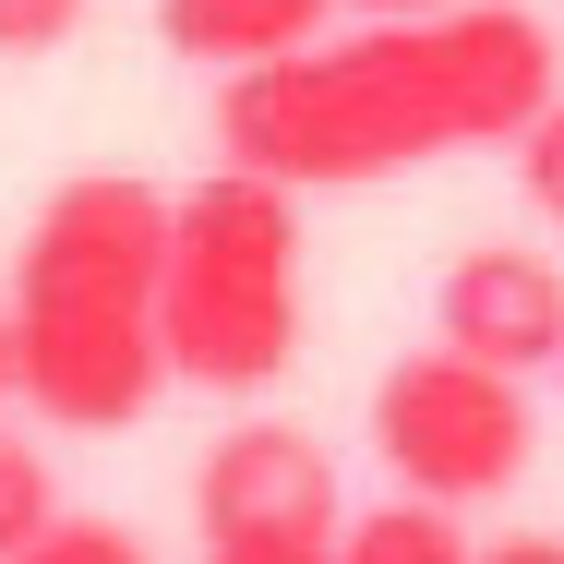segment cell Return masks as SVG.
<instances>
[{
	"instance_id": "1",
	"label": "cell",
	"mask_w": 564,
	"mask_h": 564,
	"mask_svg": "<svg viewBox=\"0 0 564 564\" xmlns=\"http://www.w3.org/2000/svg\"><path fill=\"white\" fill-rule=\"evenodd\" d=\"M553 109V36L505 0L480 12H372L360 36H313L289 61H252L217 85V144L289 193L397 181L468 144H529Z\"/></svg>"
},
{
	"instance_id": "2",
	"label": "cell",
	"mask_w": 564,
	"mask_h": 564,
	"mask_svg": "<svg viewBox=\"0 0 564 564\" xmlns=\"http://www.w3.org/2000/svg\"><path fill=\"white\" fill-rule=\"evenodd\" d=\"M169 205L156 181H61L12 252V360L48 433H120L169 384Z\"/></svg>"
},
{
	"instance_id": "3",
	"label": "cell",
	"mask_w": 564,
	"mask_h": 564,
	"mask_svg": "<svg viewBox=\"0 0 564 564\" xmlns=\"http://www.w3.org/2000/svg\"><path fill=\"white\" fill-rule=\"evenodd\" d=\"M301 348V193L240 169L169 205V372L252 397Z\"/></svg>"
},
{
	"instance_id": "4",
	"label": "cell",
	"mask_w": 564,
	"mask_h": 564,
	"mask_svg": "<svg viewBox=\"0 0 564 564\" xmlns=\"http://www.w3.org/2000/svg\"><path fill=\"white\" fill-rule=\"evenodd\" d=\"M529 372L505 360H468V348H421L372 384V456L397 468V492H433V505H480L505 480H529Z\"/></svg>"
},
{
	"instance_id": "5",
	"label": "cell",
	"mask_w": 564,
	"mask_h": 564,
	"mask_svg": "<svg viewBox=\"0 0 564 564\" xmlns=\"http://www.w3.org/2000/svg\"><path fill=\"white\" fill-rule=\"evenodd\" d=\"M433 325H445V348L505 360V372L564 360V276H553V252H517V240L456 252V264H445V301H433Z\"/></svg>"
},
{
	"instance_id": "6",
	"label": "cell",
	"mask_w": 564,
	"mask_h": 564,
	"mask_svg": "<svg viewBox=\"0 0 564 564\" xmlns=\"http://www.w3.org/2000/svg\"><path fill=\"white\" fill-rule=\"evenodd\" d=\"M193 517H205V529H337V468H325L313 433L252 421V433H228V445L205 456Z\"/></svg>"
},
{
	"instance_id": "7",
	"label": "cell",
	"mask_w": 564,
	"mask_h": 564,
	"mask_svg": "<svg viewBox=\"0 0 564 564\" xmlns=\"http://www.w3.org/2000/svg\"><path fill=\"white\" fill-rule=\"evenodd\" d=\"M337 0H156V36L205 73H252V61H289L325 36Z\"/></svg>"
},
{
	"instance_id": "8",
	"label": "cell",
	"mask_w": 564,
	"mask_h": 564,
	"mask_svg": "<svg viewBox=\"0 0 564 564\" xmlns=\"http://www.w3.org/2000/svg\"><path fill=\"white\" fill-rule=\"evenodd\" d=\"M337 564H480V553H468L456 505H433V492H397V505H372V517L337 541Z\"/></svg>"
},
{
	"instance_id": "9",
	"label": "cell",
	"mask_w": 564,
	"mask_h": 564,
	"mask_svg": "<svg viewBox=\"0 0 564 564\" xmlns=\"http://www.w3.org/2000/svg\"><path fill=\"white\" fill-rule=\"evenodd\" d=\"M48 517H61V505H48V468H36V445H24V433H0V564L24 553Z\"/></svg>"
},
{
	"instance_id": "10",
	"label": "cell",
	"mask_w": 564,
	"mask_h": 564,
	"mask_svg": "<svg viewBox=\"0 0 564 564\" xmlns=\"http://www.w3.org/2000/svg\"><path fill=\"white\" fill-rule=\"evenodd\" d=\"M12 564H156V553H144L120 517H48V529H36Z\"/></svg>"
},
{
	"instance_id": "11",
	"label": "cell",
	"mask_w": 564,
	"mask_h": 564,
	"mask_svg": "<svg viewBox=\"0 0 564 564\" xmlns=\"http://www.w3.org/2000/svg\"><path fill=\"white\" fill-rule=\"evenodd\" d=\"M348 529H205V564H337Z\"/></svg>"
},
{
	"instance_id": "12",
	"label": "cell",
	"mask_w": 564,
	"mask_h": 564,
	"mask_svg": "<svg viewBox=\"0 0 564 564\" xmlns=\"http://www.w3.org/2000/svg\"><path fill=\"white\" fill-rule=\"evenodd\" d=\"M517 181H529V205H541V217L564 228V97L541 120H529V144H517Z\"/></svg>"
},
{
	"instance_id": "13",
	"label": "cell",
	"mask_w": 564,
	"mask_h": 564,
	"mask_svg": "<svg viewBox=\"0 0 564 564\" xmlns=\"http://www.w3.org/2000/svg\"><path fill=\"white\" fill-rule=\"evenodd\" d=\"M85 24V0H0V48H61Z\"/></svg>"
},
{
	"instance_id": "14",
	"label": "cell",
	"mask_w": 564,
	"mask_h": 564,
	"mask_svg": "<svg viewBox=\"0 0 564 564\" xmlns=\"http://www.w3.org/2000/svg\"><path fill=\"white\" fill-rule=\"evenodd\" d=\"M480 564H564V541H492Z\"/></svg>"
},
{
	"instance_id": "15",
	"label": "cell",
	"mask_w": 564,
	"mask_h": 564,
	"mask_svg": "<svg viewBox=\"0 0 564 564\" xmlns=\"http://www.w3.org/2000/svg\"><path fill=\"white\" fill-rule=\"evenodd\" d=\"M0 397H24V360H12V313H0Z\"/></svg>"
},
{
	"instance_id": "16",
	"label": "cell",
	"mask_w": 564,
	"mask_h": 564,
	"mask_svg": "<svg viewBox=\"0 0 564 564\" xmlns=\"http://www.w3.org/2000/svg\"><path fill=\"white\" fill-rule=\"evenodd\" d=\"M360 12H445V0H360Z\"/></svg>"
},
{
	"instance_id": "17",
	"label": "cell",
	"mask_w": 564,
	"mask_h": 564,
	"mask_svg": "<svg viewBox=\"0 0 564 564\" xmlns=\"http://www.w3.org/2000/svg\"><path fill=\"white\" fill-rule=\"evenodd\" d=\"M553 372H564V360H553Z\"/></svg>"
}]
</instances>
